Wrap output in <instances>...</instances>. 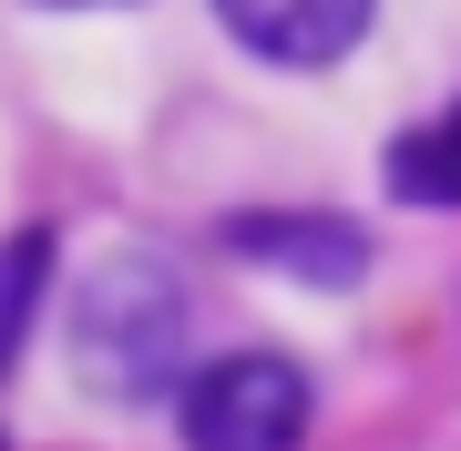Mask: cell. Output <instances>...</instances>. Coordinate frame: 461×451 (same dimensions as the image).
Segmentation results:
<instances>
[{"label":"cell","instance_id":"cell-3","mask_svg":"<svg viewBox=\"0 0 461 451\" xmlns=\"http://www.w3.org/2000/svg\"><path fill=\"white\" fill-rule=\"evenodd\" d=\"M215 11H226V32L247 41L257 62L318 72V62H339V51H359L379 0H215Z\"/></svg>","mask_w":461,"mask_h":451},{"label":"cell","instance_id":"cell-6","mask_svg":"<svg viewBox=\"0 0 461 451\" xmlns=\"http://www.w3.org/2000/svg\"><path fill=\"white\" fill-rule=\"evenodd\" d=\"M41 287H51V226H21L11 247H0V369H11L21 338H32Z\"/></svg>","mask_w":461,"mask_h":451},{"label":"cell","instance_id":"cell-1","mask_svg":"<svg viewBox=\"0 0 461 451\" xmlns=\"http://www.w3.org/2000/svg\"><path fill=\"white\" fill-rule=\"evenodd\" d=\"M185 318H195L185 277L165 257L123 247L72 298V369H83L103 401H165V380L185 369Z\"/></svg>","mask_w":461,"mask_h":451},{"label":"cell","instance_id":"cell-7","mask_svg":"<svg viewBox=\"0 0 461 451\" xmlns=\"http://www.w3.org/2000/svg\"><path fill=\"white\" fill-rule=\"evenodd\" d=\"M51 11H113V0H51Z\"/></svg>","mask_w":461,"mask_h":451},{"label":"cell","instance_id":"cell-2","mask_svg":"<svg viewBox=\"0 0 461 451\" xmlns=\"http://www.w3.org/2000/svg\"><path fill=\"white\" fill-rule=\"evenodd\" d=\"M308 441V369L277 349L205 359L185 380V451H297Z\"/></svg>","mask_w":461,"mask_h":451},{"label":"cell","instance_id":"cell-5","mask_svg":"<svg viewBox=\"0 0 461 451\" xmlns=\"http://www.w3.org/2000/svg\"><path fill=\"white\" fill-rule=\"evenodd\" d=\"M390 195H411V205H461V103L390 144Z\"/></svg>","mask_w":461,"mask_h":451},{"label":"cell","instance_id":"cell-4","mask_svg":"<svg viewBox=\"0 0 461 451\" xmlns=\"http://www.w3.org/2000/svg\"><path fill=\"white\" fill-rule=\"evenodd\" d=\"M226 247L297 277V287H359L369 277V226L359 216H236Z\"/></svg>","mask_w":461,"mask_h":451}]
</instances>
